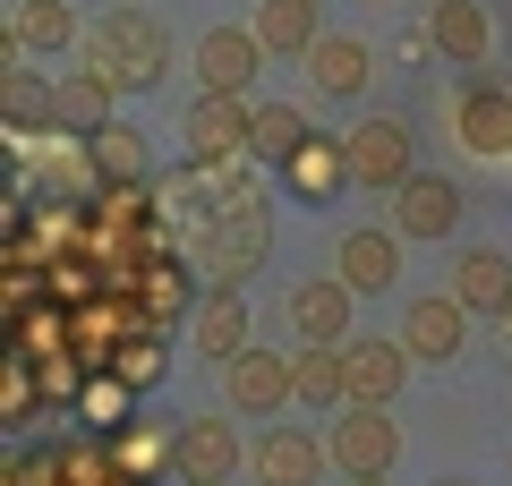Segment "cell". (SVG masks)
<instances>
[{"instance_id":"cell-1","label":"cell","mask_w":512,"mask_h":486,"mask_svg":"<svg viewBox=\"0 0 512 486\" xmlns=\"http://www.w3.org/2000/svg\"><path fill=\"white\" fill-rule=\"evenodd\" d=\"M86 69H103L120 94H146V86H163V69H171V35L154 26V9L146 0H120V9H103V26H86Z\"/></svg>"},{"instance_id":"cell-2","label":"cell","mask_w":512,"mask_h":486,"mask_svg":"<svg viewBox=\"0 0 512 486\" xmlns=\"http://www.w3.org/2000/svg\"><path fill=\"white\" fill-rule=\"evenodd\" d=\"M333 444V469L342 478H393V461H402V427H393V401H342L325 427Z\"/></svg>"},{"instance_id":"cell-3","label":"cell","mask_w":512,"mask_h":486,"mask_svg":"<svg viewBox=\"0 0 512 486\" xmlns=\"http://www.w3.org/2000/svg\"><path fill=\"white\" fill-rule=\"evenodd\" d=\"M350 137V171H359V188H376V197H393V188L419 171V137H410L402 111H367V120L342 128Z\"/></svg>"},{"instance_id":"cell-4","label":"cell","mask_w":512,"mask_h":486,"mask_svg":"<svg viewBox=\"0 0 512 486\" xmlns=\"http://www.w3.org/2000/svg\"><path fill=\"white\" fill-rule=\"evenodd\" d=\"M299 401V350L282 359V350H239V359H222V410H239V418H274V410H291Z\"/></svg>"},{"instance_id":"cell-5","label":"cell","mask_w":512,"mask_h":486,"mask_svg":"<svg viewBox=\"0 0 512 486\" xmlns=\"http://www.w3.org/2000/svg\"><path fill=\"white\" fill-rule=\"evenodd\" d=\"M180 137H188V162L256 154V103H248V94H205V86H197V103H188Z\"/></svg>"},{"instance_id":"cell-6","label":"cell","mask_w":512,"mask_h":486,"mask_svg":"<svg viewBox=\"0 0 512 486\" xmlns=\"http://www.w3.org/2000/svg\"><path fill=\"white\" fill-rule=\"evenodd\" d=\"M325 469H333V444L308 435V427H265L248 444V478L256 486H316Z\"/></svg>"},{"instance_id":"cell-7","label":"cell","mask_w":512,"mask_h":486,"mask_svg":"<svg viewBox=\"0 0 512 486\" xmlns=\"http://www.w3.org/2000/svg\"><path fill=\"white\" fill-rule=\"evenodd\" d=\"M239 461H248V452H239V418H222V410L180 418V461L171 469H180L188 486H231Z\"/></svg>"},{"instance_id":"cell-8","label":"cell","mask_w":512,"mask_h":486,"mask_svg":"<svg viewBox=\"0 0 512 486\" xmlns=\"http://www.w3.org/2000/svg\"><path fill=\"white\" fill-rule=\"evenodd\" d=\"M453 137H461V154H478V162H512V86L470 77V86L453 94Z\"/></svg>"},{"instance_id":"cell-9","label":"cell","mask_w":512,"mask_h":486,"mask_svg":"<svg viewBox=\"0 0 512 486\" xmlns=\"http://www.w3.org/2000/svg\"><path fill=\"white\" fill-rule=\"evenodd\" d=\"M265 60H274V52H265L256 26H205V35H197V86L205 94H248Z\"/></svg>"},{"instance_id":"cell-10","label":"cell","mask_w":512,"mask_h":486,"mask_svg":"<svg viewBox=\"0 0 512 486\" xmlns=\"http://www.w3.org/2000/svg\"><path fill=\"white\" fill-rule=\"evenodd\" d=\"M282 316H291V333H299V342H350V316H359V290H350L342 273H308V282H291Z\"/></svg>"},{"instance_id":"cell-11","label":"cell","mask_w":512,"mask_h":486,"mask_svg":"<svg viewBox=\"0 0 512 486\" xmlns=\"http://www.w3.org/2000/svg\"><path fill=\"white\" fill-rule=\"evenodd\" d=\"M282 188H291L299 205H333L342 188H359V171H350V137H325V128H308V145H299L291 162H274Z\"/></svg>"},{"instance_id":"cell-12","label":"cell","mask_w":512,"mask_h":486,"mask_svg":"<svg viewBox=\"0 0 512 486\" xmlns=\"http://www.w3.org/2000/svg\"><path fill=\"white\" fill-rule=\"evenodd\" d=\"M402 342H410V359L453 367L461 342H470V307H461L453 290H436V299H410V307H402Z\"/></svg>"},{"instance_id":"cell-13","label":"cell","mask_w":512,"mask_h":486,"mask_svg":"<svg viewBox=\"0 0 512 486\" xmlns=\"http://www.w3.org/2000/svg\"><path fill=\"white\" fill-rule=\"evenodd\" d=\"M402 248L410 239L384 222V231H342V248H333V273H342L359 299H376V290H393L402 282Z\"/></svg>"},{"instance_id":"cell-14","label":"cell","mask_w":512,"mask_h":486,"mask_svg":"<svg viewBox=\"0 0 512 486\" xmlns=\"http://www.w3.org/2000/svg\"><path fill=\"white\" fill-rule=\"evenodd\" d=\"M461 222V188L444 180V171H410L402 188H393V231L402 239H444Z\"/></svg>"},{"instance_id":"cell-15","label":"cell","mask_w":512,"mask_h":486,"mask_svg":"<svg viewBox=\"0 0 512 486\" xmlns=\"http://www.w3.org/2000/svg\"><path fill=\"white\" fill-rule=\"evenodd\" d=\"M248 333H256V324H248V299H239V282H214V290L197 299V316H188V342H197L214 367H222V359H239V350H248Z\"/></svg>"},{"instance_id":"cell-16","label":"cell","mask_w":512,"mask_h":486,"mask_svg":"<svg viewBox=\"0 0 512 486\" xmlns=\"http://www.w3.org/2000/svg\"><path fill=\"white\" fill-rule=\"evenodd\" d=\"M427 35H436V52L453 60V69H478V60L495 52L487 0H436V9H427Z\"/></svg>"},{"instance_id":"cell-17","label":"cell","mask_w":512,"mask_h":486,"mask_svg":"<svg viewBox=\"0 0 512 486\" xmlns=\"http://www.w3.org/2000/svg\"><path fill=\"white\" fill-rule=\"evenodd\" d=\"M256 35L274 60H308L325 43V0H256Z\"/></svg>"},{"instance_id":"cell-18","label":"cell","mask_w":512,"mask_h":486,"mask_svg":"<svg viewBox=\"0 0 512 486\" xmlns=\"http://www.w3.org/2000/svg\"><path fill=\"white\" fill-rule=\"evenodd\" d=\"M342 359H350V401H393L410 384V342L393 333V342H342Z\"/></svg>"},{"instance_id":"cell-19","label":"cell","mask_w":512,"mask_h":486,"mask_svg":"<svg viewBox=\"0 0 512 486\" xmlns=\"http://www.w3.org/2000/svg\"><path fill=\"white\" fill-rule=\"evenodd\" d=\"M367 69H376V52H367L359 35H325L308 52V86L325 94V103H359L367 94Z\"/></svg>"},{"instance_id":"cell-20","label":"cell","mask_w":512,"mask_h":486,"mask_svg":"<svg viewBox=\"0 0 512 486\" xmlns=\"http://www.w3.org/2000/svg\"><path fill=\"white\" fill-rule=\"evenodd\" d=\"M453 299L470 307V316H504L512 307V256L504 248H470L453 265Z\"/></svg>"},{"instance_id":"cell-21","label":"cell","mask_w":512,"mask_h":486,"mask_svg":"<svg viewBox=\"0 0 512 486\" xmlns=\"http://www.w3.org/2000/svg\"><path fill=\"white\" fill-rule=\"evenodd\" d=\"M9 35H18L26 52H77L86 26H77L69 0H9Z\"/></svg>"},{"instance_id":"cell-22","label":"cell","mask_w":512,"mask_h":486,"mask_svg":"<svg viewBox=\"0 0 512 486\" xmlns=\"http://www.w3.org/2000/svg\"><path fill=\"white\" fill-rule=\"evenodd\" d=\"M77 418H86V435H120L128 418H137V384L120 376V367H94L86 384H77V401H69Z\"/></svg>"},{"instance_id":"cell-23","label":"cell","mask_w":512,"mask_h":486,"mask_svg":"<svg viewBox=\"0 0 512 486\" xmlns=\"http://www.w3.org/2000/svg\"><path fill=\"white\" fill-rule=\"evenodd\" d=\"M111 103H120V86H111L103 69H69L60 77V128H77V137L111 128Z\"/></svg>"},{"instance_id":"cell-24","label":"cell","mask_w":512,"mask_h":486,"mask_svg":"<svg viewBox=\"0 0 512 486\" xmlns=\"http://www.w3.org/2000/svg\"><path fill=\"white\" fill-rule=\"evenodd\" d=\"M299 401H308V410H342V401H350L342 342H299Z\"/></svg>"},{"instance_id":"cell-25","label":"cell","mask_w":512,"mask_h":486,"mask_svg":"<svg viewBox=\"0 0 512 486\" xmlns=\"http://www.w3.org/2000/svg\"><path fill=\"white\" fill-rule=\"evenodd\" d=\"M111 461H120V478H154V469L180 461V427H146V418H128V427L111 435Z\"/></svg>"},{"instance_id":"cell-26","label":"cell","mask_w":512,"mask_h":486,"mask_svg":"<svg viewBox=\"0 0 512 486\" xmlns=\"http://www.w3.org/2000/svg\"><path fill=\"white\" fill-rule=\"evenodd\" d=\"M94 171H103V188L111 180H154V154L128 120H111V128H94Z\"/></svg>"},{"instance_id":"cell-27","label":"cell","mask_w":512,"mask_h":486,"mask_svg":"<svg viewBox=\"0 0 512 486\" xmlns=\"http://www.w3.org/2000/svg\"><path fill=\"white\" fill-rule=\"evenodd\" d=\"M308 145V111L299 103H256V162H291Z\"/></svg>"},{"instance_id":"cell-28","label":"cell","mask_w":512,"mask_h":486,"mask_svg":"<svg viewBox=\"0 0 512 486\" xmlns=\"http://www.w3.org/2000/svg\"><path fill=\"white\" fill-rule=\"evenodd\" d=\"M111 367H120L137 393H154V384H163V367H171V350H163V333H128V342L111 350Z\"/></svg>"},{"instance_id":"cell-29","label":"cell","mask_w":512,"mask_h":486,"mask_svg":"<svg viewBox=\"0 0 512 486\" xmlns=\"http://www.w3.org/2000/svg\"><path fill=\"white\" fill-rule=\"evenodd\" d=\"M495 359L512 367V307H504V316H495Z\"/></svg>"},{"instance_id":"cell-30","label":"cell","mask_w":512,"mask_h":486,"mask_svg":"<svg viewBox=\"0 0 512 486\" xmlns=\"http://www.w3.org/2000/svg\"><path fill=\"white\" fill-rule=\"evenodd\" d=\"M350 486H393V478H350Z\"/></svg>"},{"instance_id":"cell-31","label":"cell","mask_w":512,"mask_h":486,"mask_svg":"<svg viewBox=\"0 0 512 486\" xmlns=\"http://www.w3.org/2000/svg\"><path fill=\"white\" fill-rule=\"evenodd\" d=\"M120 486H154V478H120Z\"/></svg>"},{"instance_id":"cell-32","label":"cell","mask_w":512,"mask_h":486,"mask_svg":"<svg viewBox=\"0 0 512 486\" xmlns=\"http://www.w3.org/2000/svg\"><path fill=\"white\" fill-rule=\"evenodd\" d=\"M444 486H470V478H444Z\"/></svg>"}]
</instances>
